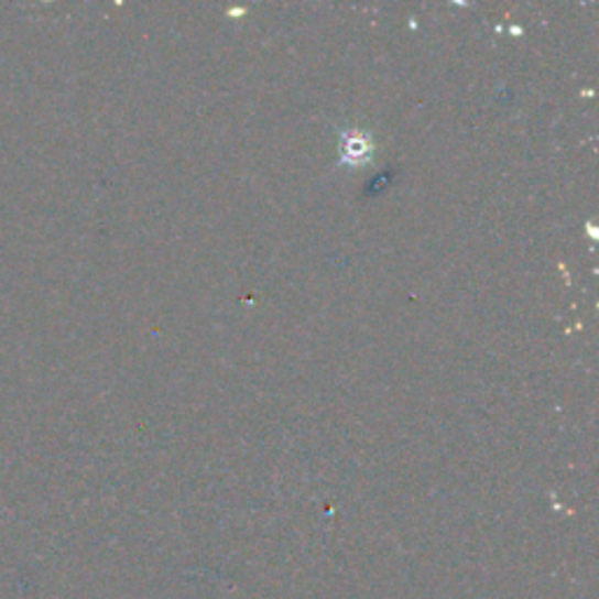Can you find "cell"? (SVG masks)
<instances>
[{
	"label": "cell",
	"instance_id": "obj_1",
	"mask_svg": "<svg viewBox=\"0 0 599 599\" xmlns=\"http://www.w3.org/2000/svg\"><path fill=\"white\" fill-rule=\"evenodd\" d=\"M345 162H351V164H363L370 155V145L366 139H359V137H349L347 143H345Z\"/></svg>",
	"mask_w": 599,
	"mask_h": 599
}]
</instances>
